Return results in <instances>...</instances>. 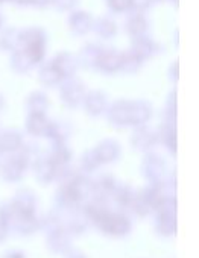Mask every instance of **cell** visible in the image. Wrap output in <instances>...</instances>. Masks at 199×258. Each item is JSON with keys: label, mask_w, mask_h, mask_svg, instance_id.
Here are the masks:
<instances>
[{"label": "cell", "mask_w": 199, "mask_h": 258, "mask_svg": "<svg viewBox=\"0 0 199 258\" xmlns=\"http://www.w3.org/2000/svg\"><path fill=\"white\" fill-rule=\"evenodd\" d=\"M46 32L41 28H28L22 31L19 49L25 52L29 59L35 64L41 61L46 52Z\"/></svg>", "instance_id": "6da1fadb"}, {"label": "cell", "mask_w": 199, "mask_h": 258, "mask_svg": "<svg viewBox=\"0 0 199 258\" xmlns=\"http://www.w3.org/2000/svg\"><path fill=\"white\" fill-rule=\"evenodd\" d=\"M94 19L87 11H72L69 16V28L75 35H85L91 31Z\"/></svg>", "instance_id": "7a4b0ae2"}, {"label": "cell", "mask_w": 199, "mask_h": 258, "mask_svg": "<svg viewBox=\"0 0 199 258\" xmlns=\"http://www.w3.org/2000/svg\"><path fill=\"white\" fill-rule=\"evenodd\" d=\"M125 29L132 38H139V37L146 35V32L149 29V20H148L146 14L129 11V16L125 22Z\"/></svg>", "instance_id": "3957f363"}, {"label": "cell", "mask_w": 199, "mask_h": 258, "mask_svg": "<svg viewBox=\"0 0 199 258\" xmlns=\"http://www.w3.org/2000/svg\"><path fill=\"white\" fill-rule=\"evenodd\" d=\"M96 35H99L101 38H113L117 34V23L114 22V19L108 17V16H102L93 22V28Z\"/></svg>", "instance_id": "277c9868"}, {"label": "cell", "mask_w": 199, "mask_h": 258, "mask_svg": "<svg viewBox=\"0 0 199 258\" xmlns=\"http://www.w3.org/2000/svg\"><path fill=\"white\" fill-rule=\"evenodd\" d=\"M97 66H101L105 70H116L122 66V53L116 50H102L97 59Z\"/></svg>", "instance_id": "5b68a950"}, {"label": "cell", "mask_w": 199, "mask_h": 258, "mask_svg": "<svg viewBox=\"0 0 199 258\" xmlns=\"http://www.w3.org/2000/svg\"><path fill=\"white\" fill-rule=\"evenodd\" d=\"M22 31L17 28H8L0 34V46L7 50H17L20 44Z\"/></svg>", "instance_id": "8992f818"}, {"label": "cell", "mask_w": 199, "mask_h": 258, "mask_svg": "<svg viewBox=\"0 0 199 258\" xmlns=\"http://www.w3.org/2000/svg\"><path fill=\"white\" fill-rule=\"evenodd\" d=\"M154 50H155V43H154L151 38H148L146 35L139 37V38H134L132 52H134L140 59L151 56V55L154 53Z\"/></svg>", "instance_id": "52a82bcc"}, {"label": "cell", "mask_w": 199, "mask_h": 258, "mask_svg": "<svg viewBox=\"0 0 199 258\" xmlns=\"http://www.w3.org/2000/svg\"><path fill=\"white\" fill-rule=\"evenodd\" d=\"M53 66L58 69V72H59L61 75H65V73H69L70 70L75 69V61H73L72 55H69V53H61V55L56 56Z\"/></svg>", "instance_id": "ba28073f"}, {"label": "cell", "mask_w": 199, "mask_h": 258, "mask_svg": "<svg viewBox=\"0 0 199 258\" xmlns=\"http://www.w3.org/2000/svg\"><path fill=\"white\" fill-rule=\"evenodd\" d=\"M102 49L97 47L96 44H87L82 50H81V55H82V61L85 62H91V64H97V59H99V55H101Z\"/></svg>", "instance_id": "9c48e42d"}, {"label": "cell", "mask_w": 199, "mask_h": 258, "mask_svg": "<svg viewBox=\"0 0 199 258\" xmlns=\"http://www.w3.org/2000/svg\"><path fill=\"white\" fill-rule=\"evenodd\" d=\"M107 5L113 13L123 14L132 10V0H107Z\"/></svg>", "instance_id": "30bf717a"}, {"label": "cell", "mask_w": 199, "mask_h": 258, "mask_svg": "<svg viewBox=\"0 0 199 258\" xmlns=\"http://www.w3.org/2000/svg\"><path fill=\"white\" fill-rule=\"evenodd\" d=\"M78 4V0H50V5L58 11H72Z\"/></svg>", "instance_id": "8fae6325"}, {"label": "cell", "mask_w": 199, "mask_h": 258, "mask_svg": "<svg viewBox=\"0 0 199 258\" xmlns=\"http://www.w3.org/2000/svg\"><path fill=\"white\" fill-rule=\"evenodd\" d=\"M152 4H154V0H132V10L131 11L146 14V11L151 8Z\"/></svg>", "instance_id": "7c38bea8"}, {"label": "cell", "mask_w": 199, "mask_h": 258, "mask_svg": "<svg viewBox=\"0 0 199 258\" xmlns=\"http://www.w3.org/2000/svg\"><path fill=\"white\" fill-rule=\"evenodd\" d=\"M47 5H50V0H29V7H35L38 10L46 8Z\"/></svg>", "instance_id": "4fadbf2b"}, {"label": "cell", "mask_w": 199, "mask_h": 258, "mask_svg": "<svg viewBox=\"0 0 199 258\" xmlns=\"http://www.w3.org/2000/svg\"><path fill=\"white\" fill-rule=\"evenodd\" d=\"M13 4L17 7H29V0H13Z\"/></svg>", "instance_id": "5bb4252c"}, {"label": "cell", "mask_w": 199, "mask_h": 258, "mask_svg": "<svg viewBox=\"0 0 199 258\" xmlns=\"http://www.w3.org/2000/svg\"><path fill=\"white\" fill-rule=\"evenodd\" d=\"M154 2H173V4H176L178 0H154Z\"/></svg>", "instance_id": "9a60e30c"}, {"label": "cell", "mask_w": 199, "mask_h": 258, "mask_svg": "<svg viewBox=\"0 0 199 258\" xmlns=\"http://www.w3.org/2000/svg\"><path fill=\"white\" fill-rule=\"evenodd\" d=\"M2 25H4V14L0 13V26H2Z\"/></svg>", "instance_id": "2e32d148"}, {"label": "cell", "mask_w": 199, "mask_h": 258, "mask_svg": "<svg viewBox=\"0 0 199 258\" xmlns=\"http://www.w3.org/2000/svg\"><path fill=\"white\" fill-rule=\"evenodd\" d=\"M5 2H13V0H0V4H5Z\"/></svg>", "instance_id": "e0dca14e"}]
</instances>
